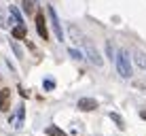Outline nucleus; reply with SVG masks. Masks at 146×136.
<instances>
[{"label": "nucleus", "mask_w": 146, "mask_h": 136, "mask_svg": "<svg viewBox=\"0 0 146 136\" xmlns=\"http://www.w3.org/2000/svg\"><path fill=\"white\" fill-rule=\"evenodd\" d=\"M11 36H13V38H17V41L26 38V36H28V30H26V26H15V28L11 30Z\"/></svg>", "instance_id": "7"}, {"label": "nucleus", "mask_w": 146, "mask_h": 136, "mask_svg": "<svg viewBox=\"0 0 146 136\" xmlns=\"http://www.w3.org/2000/svg\"><path fill=\"white\" fill-rule=\"evenodd\" d=\"M76 109L80 111H95L98 109V100H93V98H78V102H76Z\"/></svg>", "instance_id": "6"}, {"label": "nucleus", "mask_w": 146, "mask_h": 136, "mask_svg": "<svg viewBox=\"0 0 146 136\" xmlns=\"http://www.w3.org/2000/svg\"><path fill=\"white\" fill-rule=\"evenodd\" d=\"M44 134H47V136H68L64 130H59L57 125H49V128L44 130Z\"/></svg>", "instance_id": "9"}, {"label": "nucleus", "mask_w": 146, "mask_h": 136, "mask_svg": "<svg viewBox=\"0 0 146 136\" xmlns=\"http://www.w3.org/2000/svg\"><path fill=\"white\" fill-rule=\"evenodd\" d=\"M11 49H13V53L17 55V58H23V51H21V47H19L15 41H11Z\"/></svg>", "instance_id": "14"}, {"label": "nucleus", "mask_w": 146, "mask_h": 136, "mask_svg": "<svg viewBox=\"0 0 146 136\" xmlns=\"http://www.w3.org/2000/svg\"><path fill=\"white\" fill-rule=\"evenodd\" d=\"M0 28H9L7 15H4V11H2V4H0Z\"/></svg>", "instance_id": "15"}, {"label": "nucleus", "mask_w": 146, "mask_h": 136, "mask_svg": "<svg viewBox=\"0 0 146 136\" xmlns=\"http://www.w3.org/2000/svg\"><path fill=\"white\" fill-rule=\"evenodd\" d=\"M42 87H44V89H53V87H55V83L51 81V79H49V81H44V83H42Z\"/></svg>", "instance_id": "17"}, {"label": "nucleus", "mask_w": 146, "mask_h": 136, "mask_svg": "<svg viewBox=\"0 0 146 136\" xmlns=\"http://www.w3.org/2000/svg\"><path fill=\"white\" fill-rule=\"evenodd\" d=\"M68 53L72 55L74 60H83V58H85V55H83V51H80V49H74V47H72V49H68Z\"/></svg>", "instance_id": "13"}, {"label": "nucleus", "mask_w": 146, "mask_h": 136, "mask_svg": "<svg viewBox=\"0 0 146 136\" xmlns=\"http://www.w3.org/2000/svg\"><path fill=\"white\" fill-rule=\"evenodd\" d=\"M114 64H117V70L123 79H129L131 77V64H129V53L127 49H119L117 58H114Z\"/></svg>", "instance_id": "1"}, {"label": "nucleus", "mask_w": 146, "mask_h": 136, "mask_svg": "<svg viewBox=\"0 0 146 136\" xmlns=\"http://www.w3.org/2000/svg\"><path fill=\"white\" fill-rule=\"evenodd\" d=\"M108 117H110V119H112V121H114V123H117V125H119V128H121V130H125V121H123V117H121V115H119V113H110V115H108Z\"/></svg>", "instance_id": "11"}, {"label": "nucleus", "mask_w": 146, "mask_h": 136, "mask_svg": "<svg viewBox=\"0 0 146 136\" xmlns=\"http://www.w3.org/2000/svg\"><path fill=\"white\" fill-rule=\"evenodd\" d=\"M140 117H142V119H146V111H140Z\"/></svg>", "instance_id": "18"}, {"label": "nucleus", "mask_w": 146, "mask_h": 136, "mask_svg": "<svg viewBox=\"0 0 146 136\" xmlns=\"http://www.w3.org/2000/svg\"><path fill=\"white\" fill-rule=\"evenodd\" d=\"M135 64H138V68L146 70V53H142V51L135 53Z\"/></svg>", "instance_id": "10"}, {"label": "nucleus", "mask_w": 146, "mask_h": 136, "mask_svg": "<svg viewBox=\"0 0 146 136\" xmlns=\"http://www.w3.org/2000/svg\"><path fill=\"white\" fill-rule=\"evenodd\" d=\"M9 13H11V17L15 19V23H17V26H23V17H21V13H19V9L17 7H9Z\"/></svg>", "instance_id": "8"}, {"label": "nucleus", "mask_w": 146, "mask_h": 136, "mask_svg": "<svg viewBox=\"0 0 146 136\" xmlns=\"http://www.w3.org/2000/svg\"><path fill=\"white\" fill-rule=\"evenodd\" d=\"M9 109H11V89L2 87V89H0V111L7 113Z\"/></svg>", "instance_id": "5"}, {"label": "nucleus", "mask_w": 146, "mask_h": 136, "mask_svg": "<svg viewBox=\"0 0 146 136\" xmlns=\"http://www.w3.org/2000/svg\"><path fill=\"white\" fill-rule=\"evenodd\" d=\"M34 4H36V0H23V9H26V13H34Z\"/></svg>", "instance_id": "12"}, {"label": "nucleus", "mask_w": 146, "mask_h": 136, "mask_svg": "<svg viewBox=\"0 0 146 136\" xmlns=\"http://www.w3.org/2000/svg\"><path fill=\"white\" fill-rule=\"evenodd\" d=\"M36 30H38V36L42 41L49 38V30H47V21H44V15L42 13H36Z\"/></svg>", "instance_id": "4"}, {"label": "nucleus", "mask_w": 146, "mask_h": 136, "mask_svg": "<svg viewBox=\"0 0 146 136\" xmlns=\"http://www.w3.org/2000/svg\"><path fill=\"white\" fill-rule=\"evenodd\" d=\"M106 55L110 60H114V49H112V43H110V41L106 43Z\"/></svg>", "instance_id": "16"}, {"label": "nucleus", "mask_w": 146, "mask_h": 136, "mask_svg": "<svg viewBox=\"0 0 146 136\" xmlns=\"http://www.w3.org/2000/svg\"><path fill=\"white\" fill-rule=\"evenodd\" d=\"M83 45H85V53H83V55H87L89 62H91L93 66H98V68H100V66L104 64V60H102V55H100V51L91 45V41H87V38L83 41Z\"/></svg>", "instance_id": "2"}, {"label": "nucleus", "mask_w": 146, "mask_h": 136, "mask_svg": "<svg viewBox=\"0 0 146 136\" xmlns=\"http://www.w3.org/2000/svg\"><path fill=\"white\" fill-rule=\"evenodd\" d=\"M47 13H49V17H51V26H53V32H55V36H57V41H64V30H62V23H59L57 13H55V9L51 7V4L47 7Z\"/></svg>", "instance_id": "3"}]
</instances>
